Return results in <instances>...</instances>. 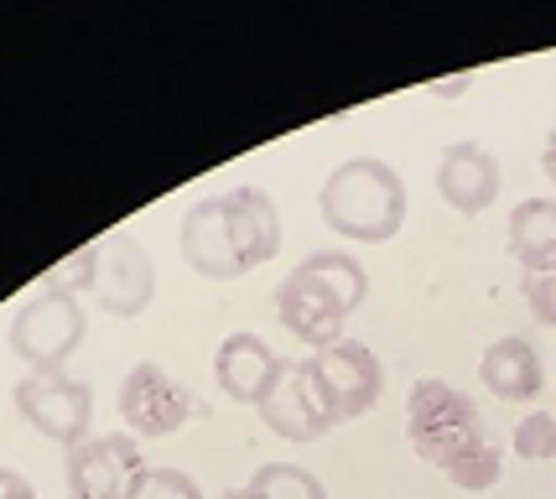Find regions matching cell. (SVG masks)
Here are the masks:
<instances>
[{"label":"cell","instance_id":"obj_1","mask_svg":"<svg viewBox=\"0 0 556 499\" xmlns=\"http://www.w3.org/2000/svg\"><path fill=\"white\" fill-rule=\"evenodd\" d=\"M177 250L208 282H235L266 265L281 250V214L266 188H229L218 198H198L182 214Z\"/></svg>","mask_w":556,"mask_h":499},{"label":"cell","instance_id":"obj_2","mask_svg":"<svg viewBox=\"0 0 556 499\" xmlns=\"http://www.w3.org/2000/svg\"><path fill=\"white\" fill-rule=\"evenodd\" d=\"M364 297H369V276L354 255L313 250L276 286V317L291 338H302L313 354H323V349L343 344V328H349V317Z\"/></svg>","mask_w":556,"mask_h":499},{"label":"cell","instance_id":"obj_3","mask_svg":"<svg viewBox=\"0 0 556 499\" xmlns=\"http://www.w3.org/2000/svg\"><path fill=\"white\" fill-rule=\"evenodd\" d=\"M317 214L343 239L386 245L406 224V183L380 157H349L328 172V183L317 192Z\"/></svg>","mask_w":556,"mask_h":499},{"label":"cell","instance_id":"obj_4","mask_svg":"<svg viewBox=\"0 0 556 499\" xmlns=\"http://www.w3.org/2000/svg\"><path fill=\"white\" fill-rule=\"evenodd\" d=\"M406 437H412L416 458L442 469L447 478L494 448L484 432V416H479V401L463 396L458 385L447 381L412 385V396H406Z\"/></svg>","mask_w":556,"mask_h":499},{"label":"cell","instance_id":"obj_5","mask_svg":"<svg viewBox=\"0 0 556 499\" xmlns=\"http://www.w3.org/2000/svg\"><path fill=\"white\" fill-rule=\"evenodd\" d=\"M5 338L31 364V375H63L68 354L78 349V338H84V302L78 297H48V291H37V297H26L22 308L11 312Z\"/></svg>","mask_w":556,"mask_h":499},{"label":"cell","instance_id":"obj_6","mask_svg":"<svg viewBox=\"0 0 556 499\" xmlns=\"http://www.w3.org/2000/svg\"><path fill=\"white\" fill-rule=\"evenodd\" d=\"M307 375H313V390L333 427L364 416L369 406L380 401V390H386V370H380L375 349H369V344H354V338H343L339 349L313 354L307 359Z\"/></svg>","mask_w":556,"mask_h":499},{"label":"cell","instance_id":"obj_7","mask_svg":"<svg viewBox=\"0 0 556 499\" xmlns=\"http://www.w3.org/2000/svg\"><path fill=\"white\" fill-rule=\"evenodd\" d=\"M188 416H193V396L182 381H172V370H162L156 359H141L125 370L121 422L130 437H172V432H182Z\"/></svg>","mask_w":556,"mask_h":499},{"label":"cell","instance_id":"obj_8","mask_svg":"<svg viewBox=\"0 0 556 499\" xmlns=\"http://www.w3.org/2000/svg\"><path fill=\"white\" fill-rule=\"evenodd\" d=\"M16 411L48 442L78 448L89 437V422H94V390L84 381H68V375H26L16 385Z\"/></svg>","mask_w":556,"mask_h":499},{"label":"cell","instance_id":"obj_9","mask_svg":"<svg viewBox=\"0 0 556 499\" xmlns=\"http://www.w3.org/2000/svg\"><path fill=\"white\" fill-rule=\"evenodd\" d=\"M151 291H156V271H151V255H146L141 239L136 235L99 239V265L94 282H89L94 308H104L110 317H141Z\"/></svg>","mask_w":556,"mask_h":499},{"label":"cell","instance_id":"obj_10","mask_svg":"<svg viewBox=\"0 0 556 499\" xmlns=\"http://www.w3.org/2000/svg\"><path fill=\"white\" fill-rule=\"evenodd\" d=\"M141 469L146 463L130 432L84 437L78 448H68V499H125Z\"/></svg>","mask_w":556,"mask_h":499},{"label":"cell","instance_id":"obj_11","mask_svg":"<svg viewBox=\"0 0 556 499\" xmlns=\"http://www.w3.org/2000/svg\"><path fill=\"white\" fill-rule=\"evenodd\" d=\"M261 422L287 442H317L323 432H333V422H328V411H323L313 390L307 359H281L270 390L261 396Z\"/></svg>","mask_w":556,"mask_h":499},{"label":"cell","instance_id":"obj_12","mask_svg":"<svg viewBox=\"0 0 556 499\" xmlns=\"http://www.w3.org/2000/svg\"><path fill=\"white\" fill-rule=\"evenodd\" d=\"M505 177H500V162L489 157L479 141H453L437 162V192L447 209H458L463 219L484 214L489 203L500 198Z\"/></svg>","mask_w":556,"mask_h":499},{"label":"cell","instance_id":"obj_13","mask_svg":"<svg viewBox=\"0 0 556 499\" xmlns=\"http://www.w3.org/2000/svg\"><path fill=\"white\" fill-rule=\"evenodd\" d=\"M276 370H281V359L270 354V344L261 333H229L214 354L218 390L240 406H261V396H266L270 381H276Z\"/></svg>","mask_w":556,"mask_h":499},{"label":"cell","instance_id":"obj_14","mask_svg":"<svg viewBox=\"0 0 556 499\" xmlns=\"http://www.w3.org/2000/svg\"><path fill=\"white\" fill-rule=\"evenodd\" d=\"M479 381H484L500 401H535L541 385H546V370H541V359H535V349L526 338L505 333V338H494L484 349V359H479Z\"/></svg>","mask_w":556,"mask_h":499},{"label":"cell","instance_id":"obj_15","mask_svg":"<svg viewBox=\"0 0 556 499\" xmlns=\"http://www.w3.org/2000/svg\"><path fill=\"white\" fill-rule=\"evenodd\" d=\"M509 255L526 265V276H552L556 271V198H526L509 214Z\"/></svg>","mask_w":556,"mask_h":499},{"label":"cell","instance_id":"obj_16","mask_svg":"<svg viewBox=\"0 0 556 499\" xmlns=\"http://www.w3.org/2000/svg\"><path fill=\"white\" fill-rule=\"evenodd\" d=\"M244 489L255 499H328L323 478L307 474V469H296V463H261Z\"/></svg>","mask_w":556,"mask_h":499},{"label":"cell","instance_id":"obj_17","mask_svg":"<svg viewBox=\"0 0 556 499\" xmlns=\"http://www.w3.org/2000/svg\"><path fill=\"white\" fill-rule=\"evenodd\" d=\"M509 452H515L520 463H552L556 458V416H546V411L520 416L515 432H509Z\"/></svg>","mask_w":556,"mask_h":499},{"label":"cell","instance_id":"obj_18","mask_svg":"<svg viewBox=\"0 0 556 499\" xmlns=\"http://www.w3.org/2000/svg\"><path fill=\"white\" fill-rule=\"evenodd\" d=\"M125 499H203L193 474H182V469H151L146 463L141 474L130 478V489Z\"/></svg>","mask_w":556,"mask_h":499},{"label":"cell","instance_id":"obj_19","mask_svg":"<svg viewBox=\"0 0 556 499\" xmlns=\"http://www.w3.org/2000/svg\"><path fill=\"white\" fill-rule=\"evenodd\" d=\"M94 265H99V245H84V250H73L58 271L42 276V291H48V297H78V291H89V282H94Z\"/></svg>","mask_w":556,"mask_h":499},{"label":"cell","instance_id":"obj_20","mask_svg":"<svg viewBox=\"0 0 556 499\" xmlns=\"http://www.w3.org/2000/svg\"><path fill=\"white\" fill-rule=\"evenodd\" d=\"M520 291H526V308L535 323H546L556 333V271L552 276H520Z\"/></svg>","mask_w":556,"mask_h":499},{"label":"cell","instance_id":"obj_21","mask_svg":"<svg viewBox=\"0 0 556 499\" xmlns=\"http://www.w3.org/2000/svg\"><path fill=\"white\" fill-rule=\"evenodd\" d=\"M0 499H42L16 469H0Z\"/></svg>","mask_w":556,"mask_h":499},{"label":"cell","instance_id":"obj_22","mask_svg":"<svg viewBox=\"0 0 556 499\" xmlns=\"http://www.w3.org/2000/svg\"><path fill=\"white\" fill-rule=\"evenodd\" d=\"M468 84H473V73H463V78H442V84H427L437 99H458V95H468Z\"/></svg>","mask_w":556,"mask_h":499},{"label":"cell","instance_id":"obj_23","mask_svg":"<svg viewBox=\"0 0 556 499\" xmlns=\"http://www.w3.org/2000/svg\"><path fill=\"white\" fill-rule=\"evenodd\" d=\"M541 172L556 183V125H552V136H546V146H541Z\"/></svg>","mask_w":556,"mask_h":499},{"label":"cell","instance_id":"obj_24","mask_svg":"<svg viewBox=\"0 0 556 499\" xmlns=\"http://www.w3.org/2000/svg\"><path fill=\"white\" fill-rule=\"evenodd\" d=\"M224 499H255V495H250V489H229V495H224Z\"/></svg>","mask_w":556,"mask_h":499}]
</instances>
